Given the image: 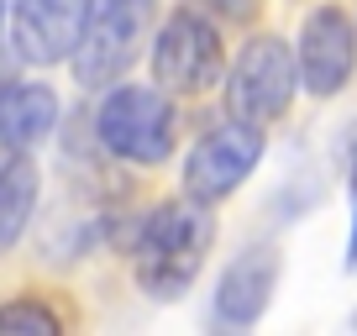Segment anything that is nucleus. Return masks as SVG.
Returning <instances> with one entry per match:
<instances>
[{"instance_id": "f257e3e1", "label": "nucleus", "mask_w": 357, "mask_h": 336, "mask_svg": "<svg viewBox=\"0 0 357 336\" xmlns=\"http://www.w3.org/2000/svg\"><path fill=\"white\" fill-rule=\"evenodd\" d=\"M215 236V221L200 200H168L147 211L142 231H137V284L153 300H178L195 284L205 263V247Z\"/></svg>"}, {"instance_id": "f03ea898", "label": "nucleus", "mask_w": 357, "mask_h": 336, "mask_svg": "<svg viewBox=\"0 0 357 336\" xmlns=\"http://www.w3.org/2000/svg\"><path fill=\"white\" fill-rule=\"evenodd\" d=\"M294 84H300V53H289V43H279V37H252L236 53L231 79H226V111L236 121L268 126L289 111Z\"/></svg>"}, {"instance_id": "7ed1b4c3", "label": "nucleus", "mask_w": 357, "mask_h": 336, "mask_svg": "<svg viewBox=\"0 0 357 336\" xmlns=\"http://www.w3.org/2000/svg\"><path fill=\"white\" fill-rule=\"evenodd\" d=\"M147 22H153V0H89L84 6V32L74 47V74L79 84L100 90L111 79L126 74V63L137 58Z\"/></svg>"}, {"instance_id": "20e7f679", "label": "nucleus", "mask_w": 357, "mask_h": 336, "mask_svg": "<svg viewBox=\"0 0 357 336\" xmlns=\"http://www.w3.org/2000/svg\"><path fill=\"white\" fill-rule=\"evenodd\" d=\"M95 132H100L105 153L126 158V163H163L174 147V105L163 100V90L121 84L100 100Z\"/></svg>"}, {"instance_id": "39448f33", "label": "nucleus", "mask_w": 357, "mask_h": 336, "mask_svg": "<svg viewBox=\"0 0 357 336\" xmlns=\"http://www.w3.org/2000/svg\"><path fill=\"white\" fill-rule=\"evenodd\" d=\"M221 68H226V47H221V32H215L211 16H200L195 6L168 16L153 43V74L163 90L200 95L221 79Z\"/></svg>"}, {"instance_id": "423d86ee", "label": "nucleus", "mask_w": 357, "mask_h": 336, "mask_svg": "<svg viewBox=\"0 0 357 336\" xmlns=\"http://www.w3.org/2000/svg\"><path fill=\"white\" fill-rule=\"evenodd\" d=\"M257 158H263V126L231 116V126H215V132H205L195 142L190 163H184V194L200 205L226 200L257 168Z\"/></svg>"}, {"instance_id": "0eeeda50", "label": "nucleus", "mask_w": 357, "mask_h": 336, "mask_svg": "<svg viewBox=\"0 0 357 336\" xmlns=\"http://www.w3.org/2000/svg\"><path fill=\"white\" fill-rule=\"evenodd\" d=\"M357 63V32L347 22V11L336 6H321V11L305 16V32H300V79L310 95H336L352 79Z\"/></svg>"}, {"instance_id": "6e6552de", "label": "nucleus", "mask_w": 357, "mask_h": 336, "mask_svg": "<svg viewBox=\"0 0 357 336\" xmlns=\"http://www.w3.org/2000/svg\"><path fill=\"white\" fill-rule=\"evenodd\" d=\"M84 6L89 0H16L11 37L22 63H58L74 58L79 32H84Z\"/></svg>"}, {"instance_id": "1a4fd4ad", "label": "nucleus", "mask_w": 357, "mask_h": 336, "mask_svg": "<svg viewBox=\"0 0 357 336\" xmlns=\"http://www.w3.org/2000/svg\"><path fill=\"white\" fill-rule=\"evenodd\" d=\"M273 284H279V252L273 247H247L215 284V321L236 326V331L252 326L273 300Z\"/></svg>"}, {"instance_id": "9d476101", "label": "nucleus", "mask_w": 357, "mask_h": 336, "mask_svg": "<svg viewBox=\"0 0 357 336\" xmlns=\"http://www.w3.org/2000/svg\"><path fill=\"white\" fill-rule=\"evenodd\" d=\"M58 121V95L47 84H11L0 95V147L26 153L37 147Z\"/></svg>"}, {"instance_id": "9b49d317", "label": "nucleus", "mask_w": 357, "mask_h": 336, "mask_svg": "<svg viewBox=\"0 0 357 336\" xmlns=\"http://www.w3.org/2000/svg\"><path fill=\"white\" fill-rule=\"evenodd\" d=\"M37 211V163L26 153L0 163V252H11Z\"/></svg>"}, {"instance_id": "f8f14e48", "label": "nucleus", "mask_w": 357, "mask_h": 336, "mask_svg": "<svg viewBox=\"0 0 357 336\" xmlns=\"http://www.w3.org/2000/svg\"><path fill=\"white\" fill-rule=\"evenodd\" d=\"M0 331H43V336H58V331H63V321H58V315L32 294V300L0 305Z\"/></svg>"}, {"instance_id": "ddd939ff", "label": "nucleus", "mask_w": 357, "mask_h": 336, "mask_svg": "<svg viewBox=\"0 0 357 336\" xmlns=\"http://www.w3.org/2000/svg\"><path fill=\"white\" fill-rule=\"evenodd\" d=\"M205 6H215V11H226V16H247L252 11V0H205Z\"/></svg>"}, {"instance_id": "4468645a", "label": "nucleus", "mask_w": 357, "mask_h": 336, "mask_svg": "<svg viewBox=\"0 0 357 336\" xmlns=\"http://www.w3.org/2000/svg\"><path fill=\"white\" fill-rule=\"evenodd\" d=\"M347 263H352V268H357V221H352V258H347Z\"/></svg>"}, {"instance_id": "2eb2a0df", "label": "nucleus", "mask_w": 357, "mask_h": 336, "mask_svg": "<svg viewBox=\"0 0 357 336\" xmlns=\"http://www.w3.org/2000/svg\"><path fill=\"white\" fill-rule=\"evenodd\" d=\"M352 200H357V147H352Z\"/></svg>"}, {"instance_id": "dca6fc26", "label": "nucleus", "mask_w": 357, "mask_h": 336, "mask_svg": "<svg viewBox=\"0 0 357 336\" xmlns=\"http://www.w3.org/2000/svg\"><path fill=\"white\" fill-rule=\"evenodd\" d=\"M0 22H6V0H0Z\"/></svg>"}]
</instances>
